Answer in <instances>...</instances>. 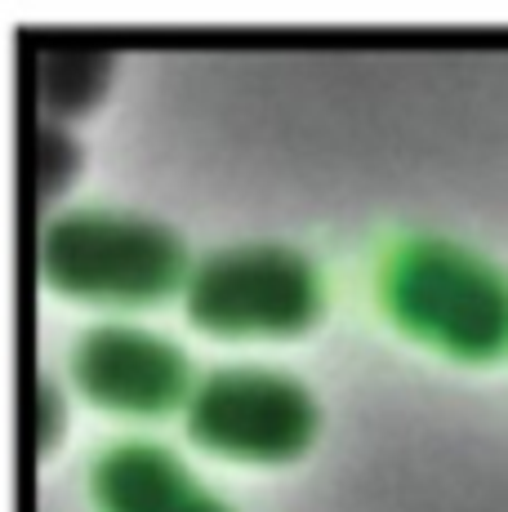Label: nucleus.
<instances>
[{
    "label": "nucleus",
    "instance_id": "1",
    "mask_svg": "<svg viewBox=\"0 0 508 512\" xmlns=\"http://www.w3.org/2000/svg\"><path fill=\"white\" fill-rule=\"evenodd\" d=\"M45 277L76 294L156 299L183 272V241L165 223L116 210H63L41 228Z\"/></svg>",
    "mask_w": 508,
    "mask_h": 512
},
{
    "label": "nucleus",
    "instance_id": "2",
    "mask_svg": "<svg viewBox=\"0 0 508 512\" xmlns=\"http://www.w3.org/2000/svg\"><path fill=\"white\" fill-rule=\"evenodd\" d=\"M388 303L410 330L459 352L508 339V281L451 241H415L388 272Z\"/></svg>",
    "mask_w": 508,
    "mask_h": 512
},
{
    "label": "nucleus",
    "instance_id": "3",
    "mask_svg": "<svg viewBox=\"0 0 508 512\" xmlns=\"http://www.w3.org/2000/svg\"><path fill=\"white\" fill-rule=\"evenodd\" d=\"M188 312L214 330H299L317 312V272L277 241L223 245L183 281Z\"/></svg>",
    "mask_w": 508,
    "mask_h": 512
},
{
    "label": "nucleus",
    "instance_id": "4",
    "mask_svg": "<svg viewBox=\"0 0 508 512\" xmlns=\"http://www.w3.org/2000/svg\"><path fill=\"white\" fill-rule=\"evenodd\" d=\"M312 419L317 410L304 383L263 366L210 370L188 392V432L201 446L232 450V455H290L308 441Z\"/></svg>",
    "mask_w": 508,
    "mask_h": 512
},
{
    "label": "nucleus",
    "instance_id": "5",
    "mask_svg": "<svg viewBox=\"0 0 508 512\" xmlns=\"http://www.w3.org/2000/svg\"><path fill=\"white\" fill-rule=\"evenodd\" d=\"M72 379L85 397L121 410H165L188 392V361L170 339L134 326H94L72 348Z\"/></svg>",
    "mask_w": 508,
    "mask_h": 512
},
{
    "label": "nucleus",
    "instance_id": "6",
    "mask_svg": "<svg viewBox=\"0 0 508 512\" xmlns=\"http://www.w3.org/2000/svg\"><path fill=\"white\" fill-rule=\"evenodd\" d=\"M103 512H228L156 441H121L94 464Z\"/></svg>",
    "mask_w": 508,
    "mask_h": 512
},
{
    "label": "nucleus",
    "instance_id": "7",
    "mask_svg": "<svg viewBox=\"0 0 508 512\" xmlns=\"http://www.w3.org/2000/svg\"><path fill=\"white\" fill-rule=\"evenodd\" d=\"M23 45L36 49V67H27V76H36V94L54 112L85 107L107 76V49L90 36H27Z\"/></svg>",
    "mask_w": 508,
    "mask_h": 512
}]
</instances>
